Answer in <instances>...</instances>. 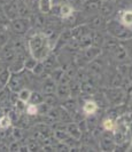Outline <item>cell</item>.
<instances>
[{"label": "cell", "instance_id": "6da1fadb", "mask_svg": "<svg viewBox=\"0 0 132 152\" xmlns=\"http://www.w3.org/2000/svg\"><path fill=\"white\" fill-rule=\"evenodd\" d=\"M29 52L37 61H45L51 52L49 39L44 33H36L29 40Z\"/></svg>", "mask_w": 132, "mask_h": 152}, {"label": "cell", "instance_id": "7a4b0ae2", "mask_svg": "<svg viewBox=\"0 0 132 152\" xmlns=\"http://www.w3.org/2000/svg\"><path fill=\"white\" fill-rule=\"evenodd\" d=\"M108 31L114 37H116L118 39L128 38V36H129V30L126 29V26L123 23L121 24V23L116 22V21H113V22L109 23Z\"/></svg>", "mask_w": 132, "mask_h": 152}, {"label": "cell", "instance_id": "3957f363", "mask_svg": "<svg viewBox=\"0 0 132 152\" xmlns=\"http://www.w3.org/2000/svg\"><path fill=\"white\" fill-rule=\"evenodd\" d=\"M29 24H30L29 20L24 17H20V18L16 17L12 21V30L17 34H23L29 30Z\"/></svg>", "mask_w": 132, "mask_h": 152}, {"label": "cell", "instance_id": "277c9868", "mask_svg": "<svg viewBox=\"0 0 132 152\" xmlns=\"http://www.w3.org/2000/svg\"><path fill=\"white\" fill-rule=\"evenodd\" d=\"M7 86L9 87V89H10L12 91H16V93H18V91H21V89L24 87L23 78L20 76V75H17L16 72H14V75H12L10 78H9Z\"/></svg>", "mask_w": 132, "mask_h": 152}, {"label": "cell", "instance_id": "5b68a950", "mask_svg": "<svg viewBox=\"0 0 132 152\" xmlns=\"http://www.w3.org/2000/svg\"><path fill=\"white\" fill-rule=\"evenodd\" d=\"M67 132H68L69 136L74 140H76V141L82 138V129L79 128L78 125L74 124V122H70L67 125Z\"/></svg>", "mask_w": 132, "mask_h": 152}, {"label": "cell", "instance_id": "8992f818", "mask_svg": "<svg viewBox=\"0 0 132 152\" xmlns=\"http://www.w3.org/2000/svg\"><path fill=\"white\" fill-rule=\"evenodd\" d=\"M108 99L111 103L114 104H119L123 99H124V95H123V91L118 88H115V89H111V91L108 93Z\"/></svg>", "mask_w": 132, "mask_h": 152}, {"label": "cell", "instance_id": "52a82bcc", "mask_svg": "<svg viewBox=\"0 0 132 152\" xmlns=\"http://www.w3.org/2000/svg\"><path fill=\"white\" fill-rule=\"evenodd\" d=\"M2 60L6 62V63H12L16 60V52L14 48L6 46L4 49H2Z\"/></svg>", "mask_w": 132, "mask_h": 152}, {"label": "cell", "instance_id": "ba28073f", "mask_svg": "<svg viewBox=\"0 0 132 152\" xmlns=\"http://www.w3.org/2000/svg\"><path fill=\"white\" fill-rule=\"evenodd\" d=\"M56 96L59 99H67L70 96V88L69 85H64V84H60L58 87H56Z\"/></svg>", "mask_w": 132, "mask_h": 152}, {"label": "cell", "instance_id": "9c48e42d", "mask_svg": "<svg viewBox=\"0 0 132 152\" xmlns=\"http://www.w3.org/2000/svg\"><path fill=\"white\" fill-rule=\"evenodd\" d=\"M101 53V49L99 47H92V46H90V47H87L85 49V53H84V56H85L86 60H90V61H92L94 58H97Z\"/></svg>", "mask_w": 132, "mask_h": 152}, {"label": "cell", "instance_id": "30bf717a", "mask_svg": "<svg viewBox=\"0 0 132 152\" xmlns=\"http://www.w3.org/2000/svg\"><path fill=\"white\" fill-rule=\"evenodd\" d=\"M56 91V85L52 78H47L46 81L43 85V93L44 94H53Z\"/></svg>", "mask_w": 132, "mask_h": 152}, {"label": "cell", "instance_id": "8fae6325", "mask_svg": "<svg viewBox=\"0 0 132 152\" xmlns=\"http://www.w3.org/2000/svg\"><path fill=\"white\" fill-rule=\"evenodd\" d=\"M98 110V105L93 101H86L85 104L83 105V111L86 114H93Z\"/></svg>", "mask_w": 132, "mask_h": 152}, {"label": "cell", "instance_id": "7c38bea8", "mask_svg": "<svg viewBox=\"0 0 132 152\" xmlns=\"http://www.w3.org/2000/svg\"><path fill=\"white\" fill-rule=\"evenodd\" d=\"M43 102H44V95H41L38 91H31V95H30V99H29V103L39 105Z\"/></svg>", "mask_w": 132, "mask_h": 152}, {"label": "cell", "instance_id": "4fadbf2b", "mask_svg": "<svg viewBox=\"0 0 132 152\" xmlns=\"http://www.w3.org/2000/svg\"><path fill=\"white\" fill-rule=\"evenodd\" d=\"M52 1L51 0H39V9L43 14H47L52 9Z\"/></svg>", "mask_w": 132, "mask_h": 152}, {"label": "cell", "instance_id": "5bb4252c", "mask_svg": "<svg viewBox=\"0 0 132 152\" xmlns=\"http://www.w3.org/2000/svg\"><path fill=\"white\" fill-rule=\"evenodd\" d=\"M59 13L60 15L62 16L63 18H67L72 14V7L70 6L69 4H62L60 8H59Z\"/></svg>", "mask_w": 132, "mask_h": 152}, {"label": "cell", "instance_id": "9a60e30c", "mask_svg": "<svg viewBox=\"0 0 132 152\" xmlns=\"http://www.w3.org/2000/svg\"><path fill=\"white\" fill-rule=\"evenodd\" d=\"M113 141H114V140H113L111 137L103 135L102 140H101V148H102L105 151H107V150H109V149L111 150L113 146H114V142H113Z\"/></svg>", "mask_w": 132, "mask_h": 152}, {"label": "cell", "instance_id": "2e32d148", "mask_svg": "<svg viewBox=\"0 0 132 152\" xmlns=\"http://www.w3.org/2000/svg\"><path fill=\"white\" fill-rule=\"evenodd\" d=\"M86 33H88V31H87V28L84 26V25L83 26H78V28L71 31V36H72V38L75 39H79L82 36H84Z\"/></svg>", "mask_w": 132, "mask_h": 152}, {"label": "cell", "instance_id": "e0dca14e", "mask_svg": "<svg viewBox=\"0 0 132 152\" xmlns=\"http://www.w3.org/2000/svg\"><path fill=\"white\" fill-rule=\"evenodd\" d=\"M122 23L124 24L126 28L132 26V10H126L122 15Z\"/></svg>", "mask_w": 132, "mask_h": 152}, {"label": "cell", "instance_id": "ac0fdd59", "mask_svg": "<svg viewBox=\"0 0 132 152\" xmlns=\"http://www.w3.org/2000/svg\"><path fill=\"white\" fill-rule=\"evenodd\" d=\"M12 76V73H10V70L9 69H5L1 73H0V83L2 86H6L8 84V80H9V78Z\"/></svg>", "mask_w": 132, "mask_h": 152}, {"label": "cell", "instance_id": "d6986e66", "mask_svg": "<svg viewBox=\"0 0 132 152\" xmlns=\"http://www.w3.org/2000/svg\"><path fill=\"white\" fill-rule=\"evenodd\" d=\"M44 102L46 103L48 107H54L55 104H56V102H58V99H56V96H55V94H45V96H44Z\"/></svg>", "mask_w": 132, "mask_h": 152}, {"label": "cell", "instance_id": "ffe728a7", "mask_svg": "<svg viewBox=\"0 0 132 152\" xmlns=\"http://www.w3.org/2000/svg\"><path fill=\"white\" fill-rule=\"evenodd\" d=\"M17 94H18V99H21V101H23V102H25V103H28L29 99H30V95H31V91H29V89H27V88H22Z\"/></svg>", "mask_w": 132, "mask_h": 152}, {"label": "cell", "instance_id": "44dd1931", "mask_svg": "<svg viewBox=\"0 0 132 152\" xmlns=\"http://www.w3.org/2000/svg\"><path fill=\"white\" fill-rule=\"evenodd\" d=\"M59 118L63 122H70L71 121V115L66 110V109H59Z\"/></svg>", "mask_w": 132, "mask_h": 152}, {"label": "cell", "instance_id": "7402d4cb", "mask_svg": "<svg viewBox=\"0 0 132 152\" xmlns=\"http://www.w3.org/2000/svg\"><path fill=\"white\" fill-rule=\"evenodd\" d=\"M113 5L110 4V2H103V4H101L100 5V10L101 13H103L105 15H109V14H111V12H113Z\"/></svg>", "mask_w": 132, "mask_h": 152}, {"label": "cell", "instance_id": "603a6c76", "mask_svg": "<svg viewBox=\"0 0 132 152\" xmlns=\"http://www.w3.org/2000/svg\"><path fill=\"white\" fill-rule=\"evenodd\" d=\"M37 60H35L33 57H28V58H25L24 60V68L27 69V70H32V69L36 66V64H37Z\"/></svg>", "mask_w": 132, "mask_h": 152}, {"label": "cell", "instance_id": "cb8c5ba5", "mask_svg": "<svg viewBox=\"0 0 132 152\" xmlns=\"http://www.w3.org/2000/svg\"><path fill=\"white\" fill-rule=\"evenodd\" d=\"M10 125H12V120H10V118L8 117L7 114H6V115H4V117L0 119V126H1V129H7L8 127H10Z\"/></svg>", "mask_w": 132, "mask_h": 152}, {"label": "cell", "instance_id": "d4e9b609", "mask_svg": "<svg viewBox=\"0 0 132 152\" xmlns=\"http://www.w3.org/2000/svg\"><path fill=\"white\" fill-rule=\"evenodd\" d=\"M25 112L30 115H35V114L38 113V105L36 104H32V103H29L27 104V107H25Z\"/></svg>", "mask_w": 132, "mask_h": 152}, {"label": "cell", "instance_id": "484cf974", "mask_svg": "<svg viewBox=\"0 0 132 152\" xmlns=\"http://www.w3.org/2000/svg\"><path fill=\"white\" fill-rule=\"evenodd\" d=\"M115 55H116L117 60H124L125 57H126V50H125L123 47L118 46V47H116V49H115Z\"/></svg>", "mask_w": 132, "mask_h": 152}, {"label": "cell", "instance_id": "4316f807", "mask_svg": "<svg viewBox=\"0 0 132 152\" xmlns=\"http://www.w3.org/2000/svg\"><path fill=\"white\" fill-rule=\"evenodd\" d=\"M32 71H33V73H35V75H37V76L41 75V73L45 71V66H44V63H43V61L37 62L36 66L32 69Z\"/></svg>", "mask_w": 132, "mask_h": 152}, {"label": "cell", "instance_id": "83f0119b", "mask_svg": "<svg viewBox=\"0 0 132 152\" xmlns=\"http://www.w3.org/2000/svg\"><path fill=\"white\" fill-rule=\"evenodd\" d=\"M100 0H90L87 4H86V8L88 10H94V9H98L100 8Z\"/></svg>", "mask_w": 132, "mask_h": 152}, {"label": "cell", "instance_id": "f1b7e54d", "mask_svg": "<svg viewBox=\"0 0 132 152\" xmlns=\"http://www.w3.org/2000/svg\"><path fill=\"white\" fill-rule=\"evenodd\" d=\"M14 107H15L17 111H20L21 113H23V112H25V107H27V104H25V102H23V101H21V99H18L15 102V104H14Z\"/></svg>", "mask_w": 132, "mask_h": 152}, {"label": "cell", "instance_id": "f546056e", "mask_svg": "<svg viewBox=\"0 0 132 152\" xmlns=\"http://www.w3.org/2000/svg\"><path fill=\"white\" fill-rule=\"evenodd\" d=\"M103 127H105L106 130L111 132V130H114V128H115V124H114V121L111 119H106L105 122H103Z\"/></svg>", "mask_w": 132, "mask_h": 152}, {"label": "cell", "instance_id": "4dcf8cb0", "mask_svg": "<svg viewBox=\"0 0 132 152\" xmlns=\"http://www.w3.org/2000/svg\"><path fill=\"white\" fill-rule=\"evenodd\" d=\"M70 88V95L71 96H77V94L79 93V91H82V86H78V85H71V86H69Z\"/></svg>", "mask_w": 132, "mask_h": 152}, {"label": "cell", "instance_id": "1f68e13d", "mask_svg": "<svg viewBox=\"0 0 132 152\" xmlns=\"http://www.w3.org/2000/svg\"><path fill=\"white\" fill-rule=\"evenodd\" d=\"M63 75V71L61 69H58V70H54L53 71V73H52V79L54 80V81H59L60 80V78L62 77Z\"/></svg>", "mask_w": 132, "mask_h": 152}, {"label": "cell", "instance_id": "d6a6232c", "mask_svg": "<svg viewBox=\"0 0 132 152\" xmlns=\"http://www.w3.org/2000/svg\"><path fill=\"white\" fill-rule=\"evenodd\" d=\"M82 91H86V93H93L94 91V87H93V85L91 84V83H85V84L82 86Z\"/></svg>", "mask_w": 132, "mask_h": 152}, {"label": "cell", "instance_id": "836d02e7", "mask_svg": "<svg viewBox=\"0 0 132 152\" xmlns=\"http://www.w3.org/2000/svg\"><path fill=\"white\" fill-rule=\"evenodd\" d=\"M20 148H21V145L18 144L17 141H16V142H13V143L9 144L8 150H9V151H20Z\"/></svg>", "mask_w": 132, "mask_h": 152}, {"label": "cell", "instance_id": "e575fe53", "mask_svg": "<svg viewBox=\"0 0 132 152\" xmlns=\"http://www.w3.org/2000/svg\"><path fill=\"white\" fill-rule=\"evenodd\" d=\"M13 136L15 137L16 140H21V138L23 137V133H22V130L21 129L15 128V129L13 130Z\"/></svg>", "mask_w": 132, "mask_h": 152}, {"label": "cell", "instance_id": "d590c367", "mask_svg": "<svg viewBox=\"0 0 132 152\" xmlns=\"http://www.w3.org/2000/svg\"><path fill=\"white\" fill-rule=\"evenodd\" d=\"M27 146H28V151H37L38 150V145H37L36 142H33V141L30 142Z\"/></svg>", "mask_w": 132, "mask_h": 152}, {"label": "cell", "instance_id": "8d00e7d4", "mask_svg": "<svg viewBox=\"0 0 132 152\" xmlns=\"http://www.w3.org/2000/svg\"><path fill=\"white\" fill-rule=\"evenodd\" d=\"M101 18L100 16H97V17H94L93 18V22H92V25H93L94 28H99L101 25Z\"/></svg>", "mask_w": 132, "mask_h": 152}, {"label": "cell", "instance_id": "74e56055", "mask_svg": "<svg viewBox=\"0 0 132 152\" xmlns=\"http://www.w3.org/2000/svg\"><path fill=\"white\" fill-rule=\"evenodd\" d=\"M5 69H7V63L4 61L2 58H0V73H1Z\"/></svg>", "mask_w": 132, "mask_h": 152}, {"label": "cell", "instance_id": "f35d334b", "mask_svg": "<svg viewBox=\"0 0 132 152\" xmlns=\"http://www.w3.org/2000/svg\"><path fill=\"white\" fill-rule=\"evenodd\" d=\"M36 20H37V25H38V26H43V25H44V20H43L40 16H37Z\"/></svg>", "mask_w": 132, "mask_h": 152}, {"label": "cell", "instance_id": "ab89813d", "mask_svg": "<svg viewBox=\"0 0 132 152\" xmlns=\"http://www.w3.org/2000/svg\"><path fill=\"white\" fill-rule=\"evenodd\" d=\"M129 78L132 80V66H130V69H129Z\"/></svg>", "mask_w": 132, "mask_h": 152}, {"label": "cell", "instance_id": "60d3db41", "mask_svg": "<svg viewBox=\"0 0 132 152\" xmlns=\"http://www.w3.org/2000/svg\"><path fill=\"white\" fill-rule=\"evenodd\" d=\"M129 96H130V99H132V87L129 89Z\"/></svg>", "mask_w": 132, "mask_h": 152}, {"label": "cell", "instance_id": "b9f144b4", "mask_svg": "<svg viewBox=\"0 0 132 152\" xmlns=\"http://www.w3.org/2000/svg\"><path fill=\"white\" fill-rule=\"evenodd\" d=\"M5 109V107H4V104H2V102L0 101V110H4Z\"/></svg>", "mask_w": 132, "mask_h": 152}, {"label": "cell", "instance_id": "7bdbcfd3", "mask_svg": "<svg viewBox=\"0 0 132 152\" xmlns=\"http://www.w3.org/2000/svg\"><path fill=\"white\" fill-rule=\"evenodd\" d=\"M2 87H4V86H2V85H1V83H0V89H1Z\"/></svg>", "mask_w": 132, "mask_h": 152}, {"label": "cell", "instance_id": "ee69618b", "mask_svg": "<svg viewBox=\"0 0 132 152\" xmlns=\"http://www.w3.org/2000/svg\"><path fill=\"white\" fill-rule=\"evenodd\" d=\"M131 130H132V125H131Z\"/></svg>", "mask_w": 132, "mask_h": 152}, {"label": "cell", "instance_id": "f6af8a7d", "mask_svg": "<svg viewBox=\"0 0 132 152\" xmlns=\"http://www.w3.org/2000/svg\"><path fill=\"white\" fill-rule=\"evenodd\" d=\"M0 129H1V126H0Z\"/></svg>", "mask_w": 132, "mask_h": 152}]
</instances>
